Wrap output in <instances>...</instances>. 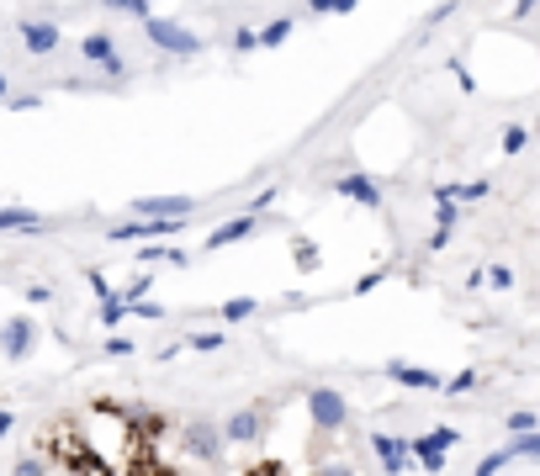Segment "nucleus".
<instances>
[{
    "label": "nucleus",
    "instance_id": "obj_33",
    "mask_svg": "<svg viewBox=\"0 0 540 476\" xmlns=\"http://www.w3.org/2000/svg\"><path fill=\"white\" fill-rule=\"evenodd\" d=\"M276 196H281V185H265V191H260V196H254V201H249V212H265V207H270V201H276Z\"/></svg>",
    "mask_w": 540,
    "mask_h": 476
},
{
    "label": "nucleus",
    "instance_id": "obj_24",
    "mask_svg": "<svg viewBox=\"0 0 540 476\" xmlns=\"http://www.w3.org/2000/svg\"><path fill=\"white\" fill-rule=\"evenodd\" d=\"M260 48V27H234V54H254Z\"/></svg>",
    "mask_w": 540,
    "mask_h": 476
},
{
    "label": "nucleus",
    "instance_id": "obj_26",
    "mask_svg": "<svg viewBox=\"0 0 540 476\" xmlns=\"http://www.w3.org/2000/svg\"><path fill=\"white\" fill-rule=\"evenodd\" d=\"M133 318H149V323H159V318H170V312H165V302H133Z\"/></svg>",
    "mask_w": 540,
    "mask_h": 476
},
{
    "label": "nucleus",
    "instance_id": "obj_29",
    "mask_svg": "<svg viewBox=\"0 0 540 476\" xmlns=\"http://www.w3.org/2000/svg\"><path fill=\"white\" fill-rule=\"evenodd\" d=\"M472 387H477V370H461V376H450V381H445V392H450V397H456V392H472Z\"/></svg>",
    "mask_w": 540,
    "mask_h": 476
},
{
    "label": "nucleus",
    "instance_id": "obj_39",
    "mask_svg": "<svg viewBox=\"0 0 540 476\" xmlns=\"http://www.w3.org/2000/svg\"><path fill=\"white\" fill-rule=\"evenodd\" d=\"M356 5H360V0H334V16H350Z\"/></svg>",
    "mask_w": 540,
    "mask_h": 476
},
{
    "label": "nucleus",
    "instance_id": "obj_32",
    "mask_svg": "<svg viewBox=\"0 0 540 476\" xmlns=\"http://www.w3.org/2000/svg\"><path fill=\"white\" fill-rule=\"evenodd\" d=\"M149 286H154V276H133V281H127V292H122V297H127V302H138V297H143V292H149Z\"/></svg>",
    "mask_w": 540,
    "mask_h": 476
},
{
    "label": "nucleus",
    "instance_id": "obj_4",
    "mask_svg": "<svg viewBox=\"0 0 540 476\" xmlns=\"http://www.w3.org/2000/svg\"><path fill=\"white\" fill-rule=\"evenodd\" d=\"M180 445H185V455H191V461H207V466H218L228 439H223V429H212V423H185Z\"/></svg>",
    "mask_w": 540,
    "mask_h": 476
},
{
    "label": "nucleus",
    "instance_id": "obj_20",
    "mask_svg": "<svg viewBox=\"0 0 540 476\" xmlns=\"http://www.w3.org/2000/svg\"><path fill=\"white\" fill-rule=\"evenodd\" d=\"M525 149H530V127H519V122H514V127H503L498 154H509V159H514V154H525Z\"/></svg>",
    "mask_w": 540,
    "mask_h": 476
},
{
    "label": "nucleus",
    "instance_id": "obj_34",
    "mask_svg": "<svg viewBox=\"0 0 540 476\" xmlns=\"http://www.w3.org/2000/svg\"><path fill=\"white\" fill-rule=\"evenodd\" d=\"M429 439H434V445H445V450H456V445H461V434H456V429H445V423H440Z\"/></svg>",
    "mask_w": 540,
    "mask_h": 476
},
{
    "label": "nucleus",
    "instance_id": "obj_41",
    "mask_svg": "<svg viewBox=\"0 0 540 476\" xmlns=\"http://www.w3.org/2000/svg\"><path fill=\"white\" fill-rule=\"evenodd\" d=\"M5 96H11V85H5V74H0V101H5Z\"/></svg>",
    "mask_w": 540,
    "mask_h": 476
},
{
    "label": "nucleus",
    "instance_id": "obj_38",
    "mask_svg": "<svg viewBox=\"0 0 540 476\" xmlns=\"http://www.w3.org/2000/svg\"><path fill=\"white\" fill-rule=\"evenodd\" d=\"M11 429H16V413H11V408H0V439H5Z\"/></svg>",
    "mask_w": 540,
    "mask_h": 476
},
{
    "label": "nucleus",
    "instance_id": "obj_21",
    "mask_svg": "<svg viewBox=\"0 0 540 476\" xmlns=\"http://www.w3.org/2000/svg\"><path fill=\"white\" fill-rule=\"evenodd\" d=\"M509 466H514V450H509V445H503V450H493V455H482V461H477V472H482V476H493V472H509Z\"/></svg>",
    "mask_w": 540,
    "mask_h": 476
},
{
    "label": "nucleus",
    "instance_id": "obj_40",
    "mask_svg": "<svg viewBox=\"0 0 540 476\" xmlns=\"http://www.w3.org/2000/svg\"><path fill=\"white\" fill-rule=\"evenodd\" d=\"M536 11V0H514V16H530Z\"/></svg>",
    "mask_w": 540,
    "mask_h": 476
},
{
    "label": "nucleus",
    "instance_id": "obj_23",
    "mask_svg": "<svg viewBox=\"0 0 540 476\" xmlns=\"http://www.w3.org/2000/svg\"><path fill=\"white\" fill-rule=\"evenodd\" d=\"M493 196V180H472V185H456V201H487Z\"/></svg>",
    "mask_w": 540,
    "mask_h": 476
},
{
    "label": "nucleus",
    "instance_id": "obj_27",
    "mask_svg": "<svg viewBox=\"0 0 540 476\" xmlns=\"http://www.w3.org/2000/svg\"><path fill=\"white\" fill-rule=\"evenodd\" d=\"M85 286L96 292V302H101V297H112V281H107V270H85Z\"/></svg>",
    "mask_w": 540,
    "mask_h": 476
},
{
    "label": "nucleus",
    "instance_id": "obj_30",
    "mask_svg": "<svg viewBox=\"0 0 540 476\" xmlns=\"http://www.w3.org/2000/svg\"><path fill=\"white\" fill-rule=\"evenodd\" d=\"M107 355H112V360H127V355H133V339H122L117 328H112V339H107Z\"/></svg>",
    "mask_w": 540,
    "mask_h": 476
},
{
    "label": "nucleus",
    "instance_id": "obj_36",
    "mask_svg": "<svg viewBox=\"0 0 540 476\" xmlns=\"http://www.w3.org/2000/svg\"><path fill=\"white\" fill-rule=\"evenodd\" d=\"M27 302H32V307H43V302H54V286H43V281H38V286H27Z\"/></svg>",
    "mask_w": 540,
    "mask_h": 476
},
{
    "label": "nucleus",
    "instance_id": "obj_16",
    "mask_svg": "<svg viewBox=\"0 0 540 476\" xmlns=\"http://www.w3.org/2000/svg\"><path fill=\"white\" fill-rule=\"evenodd\" d=\"M292 32H297V16H270V21L260 27V48H281Z\"/></svg>",
    "mask_w": 540,
    "mask_h": 476
},
{
    "label": "nucleus",
    "instance_id": "obj_1",
    "mask_svg": "<svg viewBox=\"0 0 540 476\" xmlns=\"http://www.w3.org/2000/svg\"><path fill=\"white\" fill-rule=\"evenodd\" d=\"M138 27H143L149 48H159L165 59H196V54L207 48V43H201L191 27H180V21H170V16H143Z\"/></svg>",
    "mask_w": 540,
    "mask_h": 476
},
{
    "label": "nucleus",
    "instance_id": "obj_6",
    "mask_svg": "<svg viewBox=\"0 0 540 476\" xmlns=\"http://www.w3.org/2000/svg\"><path fill=\"white\" fill-rule=\"evenodd\" d=\"M16 38H21V48H27V54H38V59H48V54H59V48H64L59 21H38V16L16 21Z\"/></svg>",
    "mask_w": 540,
    "mask_h": 476
},
{
    "label": "nucleus",
    "instance_id": "obj_22",
    "mask_svg": "<svg viewBox=\"0 0 540 476\" xmlns=\"http://www.w3.org/2000/svg\"><path fill=\"white\" fill-rule=\"evenodd\" d=\"M536 423H540L536 408H514V413L503 418V429H509V434H519V429H536Z\"/></svg>",
    "mask_w": 540,
    "mask_h": 476
},
{
    "label": "nucleus",
    "instance_id": "obj_5",
    "mask_svg": "<svg viewBox=\"0 0 540 476\" xmlns=\"http://www.w3.org/2000/svg\"><path fill=\"white\" fill-rule=\"evenodd\" d=\"M260 234V212H249L244 207L239 217H228V223H218L212 234L201 238V254H218V249H228V243H244V238Z\"/></svg>",
    "mask_w": 540,
    "mask_h": 476
},
{
    "label": "nucleus",
    "instance_id": "obj_14",
    "mask_svg": "<svg viewBox=\"0 0 540 476\" xmlns=\"http://www.w3.org/2000/svg\"><path fill=\"white\" fill-rule=\"evenodd\" d=\"M127 318H133V302L127 297H117V292L101 297V307H96V323H101V328H117V323H127Z\"/></svg>",
    "mask_w": 540,
    "mask_h": 476
},
{
    "label": "nucleus",
    "instance_id": "obj_3",
    "mask_svg": "<svg viewBox=\"0 0 540 476\" xmlns=\"http://www.w3.org/2000/svg\"><path fill=\"white\" fill-rule=\"evenodd\" d=\"M80 59L96 64L101 74H117V80L127 74V59H122V48H117L112 32H85V38H80Z\"/></svg>",
    "mask_w": 540,
    "mask_h": 476
},
{
    "label": "nucleus",
    "instance_id": "obj_8",
    "mask_svg": "<svg viewBox=\"0 0 540 476\" xmlns=\"http://www.w3.org/2000/svg\"><path fill=\"white\" fill-rule=\"evenodd\" d=\"M32 350H38V323H32V318H5V323H0V355L27 360Z\"/></svg>",
    "mask_w": 540,
    "mask_h": 476
},
{
    "label": "nucleus",
    "instance_id": "obj_37",
    "mask_svg": "<svg viewBox=\"0 0 540 476\" xmlns=\"http://www.w3.org/2000/svg\"><path fill=\"white\" fill-rule=\"evenodd\" d=\"M307 16H334V0H307Z\"/></svg>",
    "mask_w": 540,
    "mask_h": 476
},
{
    "label": "nucleus",
    "instance_id": "obj_11",
    "mask_svg": "<svg viewBox=\"0 0 540 476\" xmlns=\"http://www.w3.org/2000/svg\"><path fill=\"white\" fill-rule=\"evenodd\" d=\"M381 376H387V381H398V387H414V392H440V387H445L429 365H408V360H387V365H381Z\"/></svg>",
    "mask_w": 540,
    "mask_h": 476
},
{
    "label": "nucleus",
    "instance_id": "obj_12",
    "mask_svg": "<svg viewBox=\"0 0 540 476\" xmlns=\"http://www.w3.org/2000/svg\"><path fill=\"white\" fill-rule=\"evenodd\" d=\"M265 434V413L260 408H239V413H228V423H223V439L228 445H254Z\"/></svg>",
    "mask_w": 540,
    "mask_h": 476
},
{
    "label": "nucleus",
    "instance_id": "obj_19",
    "mask_svg": "<svg viewBox=\"0 0 540 476\" xmlns=\"http://www.w3.org/2000/svg\"><path fill=\"white\" fill-rule=\"evenodd\" d=\"M101 11H112V16H127V21H143V16H154V5H149V0H101Z\"/></svg>",
    "mask_w": 540,
    "mask_h": 476
},
{
    "label": "nucleus",
    "instance_id": "obj_13",
    "mask_svg": "<svg viewBox=\"0 0 540 476\" xmlns=\"http://www.w3.org/2000/svg\"><path fill=\"white\" fill-rule=\"evenodd\" d=\"M48 217L32 207H0V234H43Z\"/></svg>",
    "mask_w": 540,
    "mask_h": 476
},
{
    "label": "nucleus",
    "instance_id": "obj_28",
    "mask_svg": "<svg viewBox=\"0 0 540 476\" xmlns=\"http://www.w3.org/2000/svg\"><path fill=\"white\" fill-rule=\"evenodd\" d=\"M191 350L212 355V350H223V334H191Z\"/></svg>",
    "mask_w": 540,
    "mask_h": 476
},
{
    "label": "nucleus",
    "instance_id": "obj_18",
    "mask_svg": "<svg viewBox=\"0 0 540 476\" xmlns=\"http://www.w3.org/2000/svg\"><path fill=\"white\" fill-rule=\"evenodd\" d=\"M254 312H260V302H254V297H234V302H223V307H218V318H223V323H249Z\"/></svg>",
    "mask_w": 540,
    "mask_h": 476
},
{
    "label": "nucleus",
    "instance_id": "obj_7",
    "mask_svg": "<svg viewBox=\"0 0 540 476\" xmlns=\"http://www.w3.org/2000/svg\"><path fill=\"white\" fill-rule=\"evenodd\" d=\"M133 212L143 217H196L201 212V196H180V191H165V196H138Z\"/></svg>",
    "mask_w": 540,
    "mask_h": 476
},
{
    "label": "nucleus",
    "instance_id": "obj_15",
    "mask_svg": "<svg viewBox=\"0 0 540 476\" xmlns=\"http://www.w3.org/2000/svg\"><path fill=\"white\" fill-rule=\"evenodd\" d=\"M414 461H419L424 472H445V461H450V450H445V445H434V439L424 434V439H414Z\"/></svg>",
    "mask_w": 540,
    "mask_h": 476
},
{
    "label": "nucleus",
    "instance_id": "obj_10",
    "mask_svg": "<svg viewBox=\"0 0 540 476\" xmlns=\"http://www.w3.org/2000/svg\"><path fill=\"white\" fill-rule=\"evenodd\" d=\"M334 191H339L345 201H356V207H371V212H381V207H387L381 180H371V175H339V180H334Z\"/></svg>",
    "mask_w": 540,
    "mask_h": 476
},
{
    "label": "nucleus",
    "instance_id": "obj_9",
    "mask_svg": "<svg viewBox=\"0 0 540 476\" xmlns=\"http://www.w3.org/2000/svg\"><path fill=\"white\" fill-rule=\"evenodd\" d=\"M371 455L381 461V472H408L414 466V439H403V434H371Z\"/></svg>",
    "mask_w": 540,
    "mask_h": 476
},
{
    "label": "nucleus",
    "instance_id": "obj_31",
    "mask_svg": "<svg viewBox=\"0 0 540 476\" xmlns=\"http://www.w3.org/2000/svg\"><path fill=\"white\" fill-rule=\"evenodd\" d=\"M5 106H11V112H38L43 96H5Z\"/></svg>",
    "mask_w": 540,
    "mask_h": 476
},
{
    "label": "nucleus",
    "instance_id": "obj_2",
    "mask_svg": "<svg viewBox=\"0 0 540 476\" xmlns=\"http://www.w3.org/2000/svg\"><path fill=\"white\" fill-rule=\"evenodd\" d=\"M307 418H313L323 434H339V429L350 423V403H345V392H334V387H313V392H307Z\"/></svg>",
    "mask_w": 540,
    "mask_h": 476
},
{
    "label": "nucleus",
    "instance_id": "obj_35",
    "mask_svg": "<svg viewBox=\"0 0 540 476\" xmlns=\"http://www.w3.org/2000/svg\"><path fill=\"white\" fill-rule=\"evenodd\" d=\"M16 472H21V476H32V472H48V461H43V455H21V461H16Z\"/></svg>",
    "mask_w": 540,
    "mask_h": 476
},
{
    "label": "nucleus",
    "instance_id": "obj_17",
    "mask_svg": "<svg viewBox=\"0 0 540 476\" xmlns=\"http://www.w3.org/2000/svg\"><path fill=\"white\" fill-rule=\"evenodd\" d=\"M509 450H514V461H540V423L536 429H519L509 439Z\"/></svg>",
    "mask_w": 540,
    "mask_h": 476
},
{
    "label": "nucleus",
    "instance_id": "obj_25",
    "mask_svg": "<svg viewBox=\"0 0 540 476\" xmlns=\"http://www.w3.org/2000/svg\"><path fill=\"white\" fill-rule=\"evenodd\" d=\"M482 276H487L493 292H514V270H509V265H493V270H482Z\"/></svg>",
    "mask_w": 540,
    "mask_h": 476
}]
</instances>
